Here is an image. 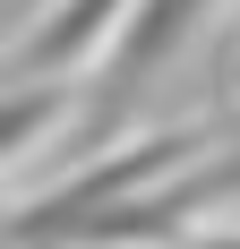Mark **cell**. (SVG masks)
I'll use <instances>...</instances> for the list:
<instances>
[{
  "label": "cell",
  "mask_w": 240,
  "mask_h": 249,
  "mask_svg": "<svg viewBox=\"0 0 240 249\" xmlns=\"http://www.w3.org/2000/svg\"><path fill=\"white\" fill-rule=\"evenodd\" d=\"M197 155V129H154V138H129L120 155H103V163H86L77 180H60V189H43L34 206H17L9 224H0V241H77V224L95 215V206L129 198V189H146V180L180 172Z\"/></svg>",
  "instance_id": "1"
},
{
  "label": "cell",
  "mask_w": 240,
  "mask_h": 249,
  "mask_svg": "<svg viewBox=\"0 0 240 249\" xmlns=\"http://www.w3.org/2000/svg\"><path fill=\"white\" fill-rule=\"evenodd\" d=\"M120 9L129 0H60V18L26 43V69H77V52H95L120 35Z\"/></svg>",
  "instance_id": "2"
},
{
  "label": "cell",
  "mask_w": 240,
  "mask_h": 249,
  "mask_svg": "<svg viewBox=\"0 0 240 249\" xmlns=\"http://www.w3.org/2000/svg\"><path fill=\"white\" fill-rule=\"evenodd\" d=\"M60 112H69L60 77H43V86H17V95H0V163H17V155L34 146V138H43Z\"/></svg>",
  "instance_id": "3"
}]
</instances>
